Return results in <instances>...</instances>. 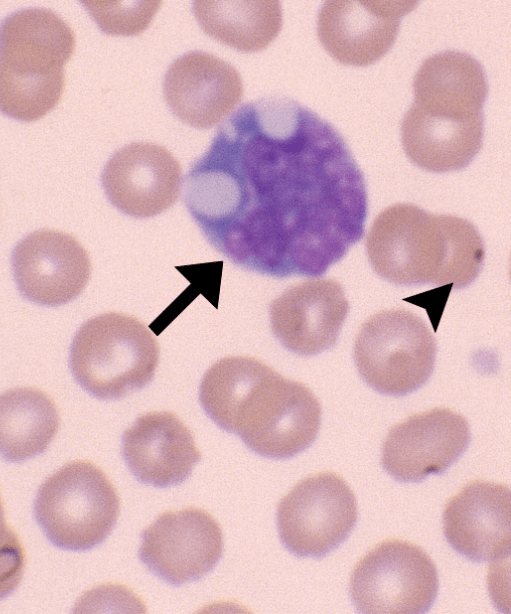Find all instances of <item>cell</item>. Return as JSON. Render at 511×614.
Wrapping results in <instances>:
<instances>
[{"label": "cell", "mask_w": 511, "mask_h": 614, "mask_svg": "<svg viewBox=\"0 0 511 614\" xmlns=\"http://www.w3.org/2000/svg\"><path fill=\"white\" fill-rule=\"evenodd\" d=\"M416 1H326L317 19L325 50L347 65L367 66L392 47L403 16Z\"/></svg>", "instance_id": "obj_14"}, {"label": "cell", "mask_w": 511, "mask_h": 614, "mask_svg": "<svg viewBox=\"0 0 511 614\" xmlns=\"http://www.w3.org/2000/svg\"><path fill=\"white\" fill-rule=\"evenodd\" d=\"M74 49L71 27L48 9L28 8L6 17L0 24V111L29 122L55 108Z\"/></svg>", "instance_id": "obj_5"}, {"label": "cell", "mask_w": 511, "mask_h": 614, "mask_svg": "<svg viewBox=\"0 0 511 614\" xmlns=\"http://www.w3.org/2000/svg\"><path fill=\"white\" fill-rule=\"evenodd\" d=\"M60 426L52 398L40 389L18 387L0 394V455L20 462L43 453Z\"/></svg>", "instance_id": "obj_20"}, {"label": "cell", "mask_w": 511, "mask_h": 614, "mask_svg": "<svg viewBox=\"0 0 511 614\" xmlns=\"http://www.w3.org/2000/svg\"><path fill=\"white\" fill-rule=\"evenodd\" d=\"M84 5L106 34L134 36L149 27L161 1H86Z\"/></svg>", "instance_id": "obj_22"}, {"label": "cell", "mask_w": 511, "mask_h": 614, "mask_svg": "<svg viewBox=\"0 0 511 614\" xmlns=\"http://www.w3.org/2000/svg\"><path fill=\"white\" fill-rule=\"evenodd\" d=\"M25 568V553L19 537L5 520L0 496V600L20 584Z\"/></svg>", "instance_id": "obj_23"}, {"label": "cell", "mask_w": 511, "mask_h": 614, "mask_svg": "<svg viewBox=\"0 0 511 614\" xmlns=\"http://www.w3.org/2000/svg\"><path fill=\"white\" fill-rule=\"evenodd\" d=\"M510 531L511 496L507 485L469 482L444 507L443 532L448 543L471 560L508 557Z\"/></svg>", "instance_id": "obj_17"}, {"label": "cell", "mask_w": 511, "mask_h": 614, "mask_svg": "<svg viewBox=\"0 0 511 614\" xmlns=\"http://www.w3.org/2000/svg\"><path fill=\"white\" fill-rule=\"evenodd\" d=\"M413 89L414 102L401 123L408 158L432 172L466 167L483 140L488 89L480 63L463 52L437 53L421 65Z\"/></svg>", "instance_id": "obj_3"}, {"label": "cell", "mask_w": 511, "mask_h": 614, "mask_svg": "<svg viewBox=\"0 0 511 614\" xmlns=\"http://www.w3.org/2000/svg\"><path fill=\"white\" fill-rule=\"evenodd\" d=\"M436 342L425 322L410 311L393 309L372 315L354 344L360 376L376 391L402 396L431 376Z\"/></svg>", "instance_id": "obj_8"}, {"label": "cell", "mask_w": 511, "mask_h": 614, "mask_svg": "<svg viewBox=\"0 0 511 614\" xmlns=\"http://www.w3.org/2000/svg\"><path fill=\"white\" fill-rule=\"evenodd\" d=\"M199 399L220 428L265 457L298 454L312 444L321 424V405L306 385L251 357L215 362L203 376Z\"/></svg>", "instance_id": "obj_2"}, {"label": "cell", "mask_w": 511, "mask_h": 614, "mask_svg": "<svg viewBox=\"0 0 511 614\" xmlns=\"http://www.w3.org/2000/svg\"><path fill=\"white\" fill-rule=\"evenodd\" d=\"M352 489L331 471L299 481L277 506L281 542L301 557H322L339 546L357 521Z\"/></svg>", "instance_id": "obj_10"}, {"label": "cell", "mask_w": 511, "mask_h": 614, "mask_svg": "<svg viewBox=\"0 0 511 614\" xmlns=\"http://www.w3.org/2000/svg\"><path fill=\"white\" fill-rule=\"evenodd\" d=\"M34 512L51 543L62 549L83 551L110 534L120 513V498L99 467L88 461H74L44 481Z\"/></svg>", "instance_id": "obj_7"}, {"label": "cell", "mask_w": 511, "mask_h": 614, "mask_svg": "<svg viewBox=\"0 0 511 614\" xmlns=\"http://www.w3.org/2000/svg\"><path fill=\"white\" fill-rule=\"evenodd\" d=\"M159 344L138 319L108 312L86 321L70 348V368L78 384L104 400L119 399L149 384L159 360Z\"/></svg>", "instance_id": "obj_6"}, {"label": "cell", "mask_w": 511, "mask_h": 614, "mask_svg": "<svg viewBox=\"0 0 511 614\" xmlns=\"http://www.w3.org/2000/svg\"><path fill=\"white\" fill-rule=\"evenodd\" d=\"M193 13L205 33L243 52L265 49L282 26L279 1H208L193 2Z\"/></svg>", "instance_id": "obj_21"}, {"label": "cell", "mask_w": 511, "mask_h": 614, "mask_svg": "<svg viewBox=\"0 0 511 614\" xmlns=\"http://www.w3.org/2000/svg\"><path fill=\"white\" fill-rule=\"evenodd\" d=\"M185 204L209 243L261 274L317 277L364 235L363 174L342 136L294 100L241 106L186 179Z\"/></svg>", "instance_id": "obj_1"}, {"label": "cell", "mask_w": 511, "mask_h": 614, "mask_svg": "<svg viewBox=\"0 0 511 614\" xmlns=\"http://www.w3.org/2000/svg\"><path fill=\"white\" fill-rule=\"evenodd\" d=\"M438 592V573L419 546L385 540L354 567L350 596L361 613L419 614L429 610Z\"/></svg>", "instance_id": "obj_9"}, {"label": "cell", "mask_w": 511, "mask_h": 614, "mask_svg": "<svg viewBox=\"0 0 511 614\" xmlns=\"http://www.w3.org/2000/svg\"><path fill=\"white\" fill-rule=\"evenodd\" d=\"M122 454L139 481L157 487L183 482L201 459L191 431L170 411L139 416L123 433Z\"/></svg>", "instance_id": "obj_19"}, {"label": "cell", "mask_w": 511, "mask_h": 614, "mask_svg": "<svg viewBox=\"0 0 511 614\" xmlns=\"http://www.w3.org/2000/svg\"><path fill=\"white\" fill-rule=\"evenodd\" d=\"M366 251L374 271L391 283L457 289L475 280L485 256L483 240L471 222L407 203L389 206L376 217Z\"/></svg>", "instance_id": "obj_4"}, {"label": "cell", "mask_w": 511, "mask_h": 614, "mask_svg": "<svg viewBox=\"0 0 511 614\" xmlns=\"http://www.w3.org/2000/svg\"><path fill=\"white\" fill-rule=\"evenodd\" d=\"M470 441L467 420L448 408L414 414L393 426L383 443L381 463L396 480L418 482L444 472Z\"/></svg>", "instance_id": "obj_13"}, {"label": "cell", "mask_w": 511, "mask_h": 614, "mask_svg": "<svg viewBox=\"0 0 511 614\" xmlns=\"http://www.w3.org/2000/svg\"><path fill=\"white\" fill-rule=\"evenodd\" d=\"M348 311L349 303L339 282L310 280L288 288L272 302L270 323L286 349L312 356L336 343Z\"/></svg>", "instance_id": "obj_16"}, {"label": "cell", "mask_w": 511, "mask_h": 614, "mask_svg": "<svg viewBox=\"0 0 511 614\" xmlns=\"http://www.w3.org/2000/svg\"><path fill=\"white\" fill-rule=\"evenodd\" d=\"M222 553L219 523L196 507L161 513L144 529L139 548L144 565L173 585L200 579L215 567Z\"/></svg>", "instance_id": "obj_11"}, {"label": "cell", "mask_w": 511, "mask_h": 614, "mask_svg": "<svg viewBox=\"0 0 511 614\" xmlns=\"http://www.w3.org/2000/svg\"><path fill=\"white\" fill-rule=\"evenodd\" d=\"M170 110L196 128L217 125L240 102L243 85L228 62L203 51H191L169 67L163 83Z\"/></svg>", "instance_id": "obj_18"}, {"label": "cell", "mask_w": 511, "mask_h": 614, "mask_svg": "<svg viewBox=\"0 0 511 614\" xmlns=\"http://www.w3.org/2000/svg\"><path fill=\"white\" fill-rule=\"evenodd\" d=\"M182 170L165 147L134 142L109 159L102 173V185L110 202L136 218L158 215L178 199Z\"/></svg>", "instance_id": "obj_15"}, {"label": "cell", "mask_w": 511, "mask_h": 614, "mask_svg": "<svg viewBox=\"0 0 511 614\" xmlns=\"http://www.w3.org/2000/svg\"><path fill=\"white\" fill-rule=\"evenodd\" d=\"M14 279L21 295L39 305L60 306L84 290L91 261L72 235L36 230L23 237L11 255Z\"/></svg>", "instance_id": "obj_12"}]
</instances>
